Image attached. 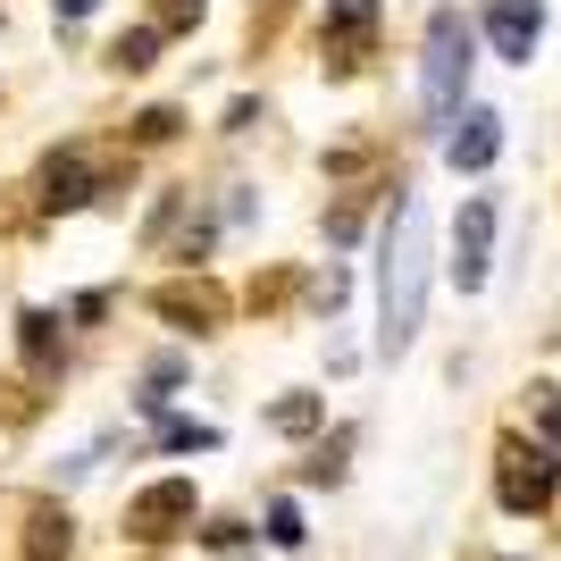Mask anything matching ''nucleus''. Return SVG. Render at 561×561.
Returning <instances> with one entry per match:
<instances>
[{"instance_id": "obj_5", "label": "nucleus", "mask_w": 561, "mask_h": 561, "mask_svg": "<svg viewBox=\"0 0 561 561\" xmlns=\"http://www.w3.org/2000/svg\"><path fill=\"white\" fill-rule=\"evenodd\" d=\"M486 243H494V202L478 193V202H461V218H453V277H461V294L486 285Z\"/></svg>"}, {"instance_id": "obj_14", "label": "nucleus", "mask_w": 561, "mask_h": 561, "mask_svg": "<svg viewBox=\"0 0 561 561\" xmlns=\"http://www.w3.org/2000/svg\"><path fill=\"white\" fill-rule=\"evenodd\" d=\"M160 445H168V453H210L218 427H202V420H160Z\"/></svg>"}, {"instance_id": "obj_6", "label": "nucleus", "mask_w": 561, "mask_h": 561, "mask_svg": "<svg viewBox=\"0 0 561 561\" xmlns=\"http://www.w3.org/2000/svg\"><path fill=\"white\" fill-rule=\"evenodd\" d=\"M537 34H545V9H537V0H494V9H486V43L503 50V59H519V68H528Z\"/></svg>"}, {"instance_id": "obj_10", "label": "nucleus", "mask_w": 561, "mask_h": 561, "mask_svg": "<svg viewBox=\"0 0 561 561\" xmlns=\"http://www.w3.org/2000/svg\"><path fill=\"white\" fill-rule=\"evenodd\" d=\"M25 519H34L25 553H34V561H68V512H50V503H25Z\"/></svg>"}, {"instance_id": "obj_4", "label": "nucleus", "mask_w": 561, "mask_h": 561, "mask_svg": "<svg viewBox=\"0 0 561 561\" xmlns=\"http://www.w3.org/2000/svg\"><path fill=\"white\" fill-rule=\"evenodd\" d=\"M494 486H503L512 512H545V503H553V453L545 445H503V478H494Z\"/></svg>"}, {"instance_id": "obj_16", "label": "nucleus", "mask_w": 561, "mask_h": 561, "mask_svg": "<svg viewBox=\"0 0 561 561\" xmlns=\"http://www.w3.org/2000/svg\"><path fill=\"white\" fill-rule=\"evenodd\" d=\"M528 411H537V427L561 445V386H528Z\"/></svg>"}, {"instance_id": "obj_8", "label": "nucleus", "mask_w": 561, "mask_h": 561, "mask_svg": "<svg viewBox=\"0 0 561 561\" xmlns=\"http://www.w3.org/2000/svg\"><path fill=\"white\" fill-rule=\"evenodd\" d=\"M494 151H503V117H494V110H469L461 135H453V168L478 176V168H494Z\"/></svg>"}, {"instance_id": "obj_17", "label": "nucleus", "mask_w": 561, "mask_h": 561, "mask_svg": "<svg viewBox=\"0 0 561 561\" xmlns=\"http://www.w3.org/2000/svg\"><path fill=\"white\" fill-rule=\"evenodd\" d=\"M268 545H302V512L294 503H268V528H260Z\"/></svg>"}, {"instance_id": "obj_2", "label": "nucleus", "mask_w": 561, "mask_h": 561, "mask_svg": "<svg viewBox=\"0 0 561 561\" xmlns=\"http://www.w3.org/2000/svg\"><path fill=\"white\" fill-rule=\"evenodd\" d=\"M461 84H469V25H461V9H436V18H427V50H420V101H427V117L461 110Z\"/></svg>"}, {"instance_id": "obj_9", "label": "nucleus", "mask_w": 561, "mask_h": 561, "mask_svg": "<svg viewBox=\"0 0 561 561\" xmlns=\"http://www.w3.org/2000/svg\"><path fill=\"white\" fill-rule=\"evenodd\" d=\"M160 310L168 319H193V335L218 319V285H160Z\"/></svg>"}, {"instance_id": "obj_1", "label": "nucleus", "mask_w": 561, "mask_h": 561, "mask_svg": "<svg viewBox=\"0 0 561 561\" xmlns=\"http://www.w3.org/2000/svg\"><path fill=\"white\" fill-rule=\"evenodd\" d=\"M420 310H427V210L402 193L394 227H386V252H377V352H386V360L411 352Z\"/></svg>"}, {"instance_id": "obj_11", "label": "nucleus", "mask_w": 561, "mask_h": 561, "mask_svg": "<svg viewBox=\"0 0 561 561\" xmlns=\"http://www.w3.org/2000/svg\"><path fill=\"white\" fill-rule=\"evenodd\" d=\"M18 328H25V360H34V377H50V360H59V319H50V310H25Z\"/></svg>"}, {"instance_id": "obj_15", "label": "nucleus", "mask_w": 561, "mask_h": 561, "mask_svg": "<svg viewBox=\"0 0 561 561\" xmlns=\"http://www.w3.org/2000/svg\"><path fill=\"white\" fill-rule=\"evenodd\" d=\"M268 427H285V436H302V427H319V394H294L268 411Z\"/></svg>"}, {"instance_id": "obj_18", "label": "nucleus", "mask_w": 561, "mask_h": 561, "mask_svg": "<svg viewBox=\"0 0 561 561\" xmlns=\"http://www.w3.org/2000/svg\"><path fill=\"white\" fill-rule=\"evenodd\" d=\"M202 545H210V553H243L252 528H243V519H210V537H202Z\"/></svg>"}, {"instance_id": "obj_13", "label": "nucleus", "mask_w": 561, "mask_h": 561, "mask_svg": "<svg viewBox=\"0 0 561 561\" xmlns=\"http://www.w3.org/2000/svg\"><path fill=\"white\" fill-rule=\"evenodd\" d=\"M151 50H160V25H135V34H117V50H110V68H151Z\"/></svg>"}, {"instance_id": "obj_3", "label": "nucleus", "mask_w": 561, "mask_h": 561, "mask_svg": "<svg viewBox=\"0 0 561 561\" xmlns=\"http://www.w3.org/2000/svg\"><path fill=\"white\" fill-rule=\"evenodd\" d=\"M193 528V478H160V486H142L126 503V537L135 545H168Z\"/></svg>"}, {"instance_id": "obj_12", "label": "nucleus", "mask_w": 561, "mask_h": 561, "mask_svg": "<svg viewBox=\"0 0 561 561\" xmlns=\"http://www.w3.org/2000/svg\"><path fill=\"white\" fill-rule=\"evenodd\" d=\"M369 25H377V0H328V34L335 43H360Z\"/></svg>"}, {"instance_id": "obj_19", "label": "nucleus", "mask_w": 561, "mask_h": 561, "mask_svg": "<svg viewBox=\"0 0 561 561\" xmlns=\"http://www.w3.org/2000/svg\"><path fill=\"white\" fill-rule=\"evenodd\" d=\"M185 18H202V0H160V25H185Z\"/></svg>"}, {"instance_id": "obj_7", "label": "nucleus", "mask_w": 561, "mask_h": 561, "mask_svg": "<svg viewBox=\"0 0 561 561\" xmlns=\"http://www.w3.org/2000/svg\"><path fill=\"white\" fill-rule=\"evenodd\" d=\"M93 202V160L84 151H59V160L43 168V210H84Z\"/></svg>"}, {"instance_id": "obj_20", "label": "nucleus", "mask_w": 561, "mask_h": 561, "mask_svg": "<svg viewBox=\"0 0 561 561\" xmlns=\"http://www.w3.org/2000/svg\"><path fill=\"white\" fill-rule=\"evenodd\" d=\"M59 18H68V25H84V18H93V0H59Z\"/></svg>"}]
</instances>
